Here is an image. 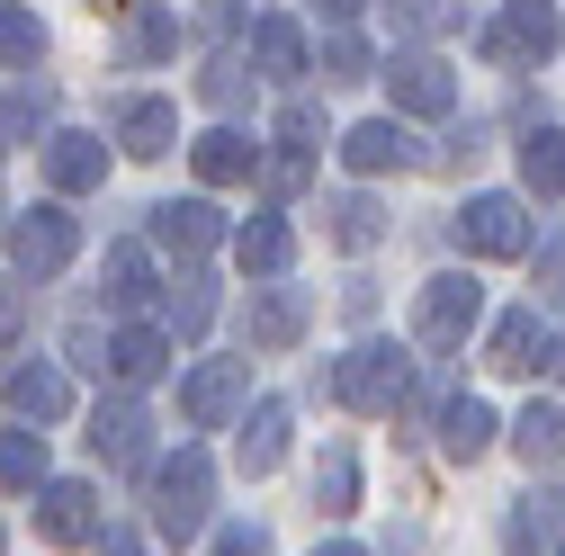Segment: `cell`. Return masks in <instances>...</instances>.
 Here are the masks:
<instances>
[{"label": "cell", "instance_id": "6da1fadb", "mask_svg": "<svg viewBox=\"0 0 565 556\" xmlns=\"http://www.w3.org/2000/svg\"><path fill=\"white\" fill-rule=\"evenodd\" d=\"M206 503H216V458H206V449L153 458V538L189 547V538L206 530Z\"/></svg>", "mask_w": 565, "mask_h": 556}, {"label": "cell", "instance_id": "7a4b0ae2", "mask_svg": "<svg viewBox=\"0 0 565 556\" xmlns=\"http://www.w3.org/2000/svg\"><path fill=\"white\" fill-rule=\"evenodd\" d=\"M458 243H467L476 260H530V252H539V216H530L521 197L484 189V197L458 206Z\"/></svg>", "mask_w": 565, "mask_h": 556}, {"label": "cell", "instance_id": "3957f363", "mask_svg": "<svg viewBox=\"0 0 565 556\" xmlns=\"http://www.w3.org/2000/svg\"><path fill=\"white\" fill-rule=\"evenodd\" d=\"M332 404L350 413H404V351L395 341H360L332 360Z\"/></svg>", "mask_w": 565, "mask_h": 556}, {"label": "cell", "instance_id": "277c9868", "mask_svg": "<svg viewBox=\"0 0 565 556\" xmlns=\"http://www.w3.org/2000/svg\"><path fill=\"white\" fill-rule=\"evenodd\" d=\"M476 314H484V288L467 269H440V278H422V297H413V341L422 351H458L476 332Z\"/></svg>", "mask_w": 565, "mask_h": 556}, {"label": "cell", "instance_id": "5b68a950", "mask_svg": "<svg viewBox=\"0 0 565 556\" xmlns=\"http://www.w3.org/2000/svg\"><path fill=\"white\" fill-rule=\"evenodd\" d=\"M243 404H252V360H198L180 377V413H189L198 431H225Z\"/></svg>", "mask_w": 565, "mask_h": 556}, {"label": "cell", "instance_id": "8992f818", "mask_svg": "<svg viewBox=\"0 0 565 556\" xmlns=\"http://www.w3.org/2000/svg\"><path fill=\"white\" fill-rule=\"evenodd\" d=\"M90 449H99V467H117V475H153V423H145V404H135V395L99 404V413H90Z\"/></svg>", "mask_w": 565, "mask_h": 556}, {"label": "cell", "instance_id": "52a82bcc", "mask_svg": "<svg viewBox=\"0 0 565 556\" xmlns=\"http://www.w3.org/2000/svg\"><path fill=\"white\" fill-rule=\"evenodd\" d=\"M73 252H82V225L63 216V206H28V216L10 225V260H19L28 278H54V269H73Z\"/></svg>", "mask_w": 565, "mask_h": 556}, {"label": "cell", "instance_id": "ba28073f", "mask_svg": "<svg viewBox=\"0 0 565 556\" xmlns=\"http://www.w3.org/2000/svg\"><path fill=\"white\" fill-rule=\"evenodd\" d=\"M36 538H45V547H90V538H99V494H90L82 475L36 484Z\"/></svg>", "mask_w": 565, "mask_h": 556}, {"label": "cell", "instance_id": "9c48e42d", "mask_svg": "<svg viewBox=\"0 0 565 556\" xmlns=\"http://www.w3.org/2000/svg\"><path fill=\"white\" fill-rule=\"evenodd\" d=\"M484 54H493V63H539V54H556V0H512V10L484 28Z\"/></svg>", "mask_w": 565, "mask_h": 556}, {"label": "cell", "instance_id": "30bf717a", "mask_svg": "<svg viewBox=\"0 0 565 556\" xmlns=\"http://www.w3.org/2000/svg\"><path fill=\"white\" fill-rule=\"evenodd\" d=\"M386 90H395L404 117H449V108H458V82H449L440 54H395V63H386Z\"/></svg>", "mask_w": 565, "mask_h": 556}, {"label": "cell", "instance_id": "8fae6325", "mask_svg": "<svg viewBox=\"0 0 565 556\" xmlns=\"http://www.w3.org/2000/svg\"><path fill=\"white\" fill-rule=\"evenodd\" d=\"M422 153H413V135L395 126V117H369V126H350L341 135V171H360V180H377V171H413Z\"/></svg>", "mask_w": 565, "mask_h": 556}, {"label": "cell", "instance_id": "7c38bea8", "mask_svg": "<svg viewBox=\"0 0 565 556\" xmlns=\"http://www.w3.org/2000/svg\"><path fill=\"white\" fill-rule=\"evenodd\" d=\"M45 180H54L63 197H82V189H99V180H108V145H99V135H82V126H63V135H45Z\"/></svg>", "mask_w": 565, "mask_h": 556}, {"label": "cell", "instance_id": "4fadbf2b", "mask_svg": "<svg viewBox=\"0 0 565 556\" xmlns=\"http://www.w3.org/2000/svg\"><path fill=\"white\" fill-rule=\"evenodd\" d=\"M153 243L180 252V260H198V252L225 243V216H216L206 197H171V206H153Z\"/></svg>", "mask_w": 565, "mask_h": 556}, {"label": "cell", "instance_id": "5bb4252c", "mask_svg": "<svg viewBox=\"0 0 565 556\" xmlns=\"http://www.w3.org/2000/svg\"><path fill=\"white\" fill-rule=\"evenodd\" d=\"M315 323V297L306 288H260L252 297V351H297Z\"/></svg>", "mask_w": 565, "mask_h": 556}, {"label": "cell", "instance_id": "9a60e30c", "mask_svg": "<svg viewBox=\"0 0 565 556\" xmlns=\"http://www.w3.org/2000/svg\"><path fill=\"white\" fill-rule=\"evenodd\" d=\"M547 351H556V341L539 332V306H521V314H503V323H493V341H484V368H493V377H530Z\"/></svg>", "mask_w": 565, "mask_h": 556}, {"label": "cell", "instance_id": "2e32d148", "mask_svg": "<svg viewBox=\"0 0 565 556\" xmlns=\"http://www.w3.org/2000/svg\"><path fill=\"white\" fill-rule=\"evenodd\" d=\"M189 162H198L206 189H243V180L260 171V145H252V135H234V126H206L198 145H189Z\"/></svg>", "mask_w": 565, "mask_h": 556}, {"label": "cell", "instance_id": "e0dca14e", "mask_svg": "<svg viewBox=\"0 0 565 556\" xmlns=\"http://www.w3.org/2000/svg\"><path fill=\"white\" fill-rule=\"evenodd\" d=\"M117 145H126L135 162L171 153V145H180V108H171V99H126V108H117Z\"/></svg>", "mask_w": 565, "mask_h": 556}, {"label": "cell", "instance_id": "ac0fdd59", "mask_svg": "<svg viewBox=\"0 0 565 556\" xmlns=\"http://www.w3.org/2000/svg\"><path fill=\"white\" fill-rule=\"evenodd\" d=\"M162 368H171V332H162V323H126L117 351H108V377H117V386H153Z\"/></svg>", "mask_w": 565, "mask_h": 556}, {"label": "cell", "instance_id": "d6986e66", "mask_svg": "<svg viewBox=\"0 0 565 556\" xmlns=\"http://www.w3.org/2000/svg\"><path fill=\"white\" fill-rule=\"evenodd\" d=\"M10 413H19V423H63V413H73V377H63V368H10Z\"/></svg>", "mask_w": 565, "mask_h": 556}, {"label": "cell", "instance_id": "ffe728a7", "mask_svg": "<svg viewBox=\"0 0 565 556\" xmlns=\"http://www.w3.org/2000/svg\"><path fill=\"white\" fill-rule=\"evenodd\" d=\"M162 288H171V278H153V252H145V243H117V252H108V306H117V314H145Z\"/></svg>", "mask_w": 565, "mask_h": 556}, {"label": "cell", "instance_id": "44dd1931", "mask_svg": "<svg viewBox=\"0 0 565 556\" xmlns=\"http://www.w3.org/2000/svg\"><path fill=\"white\" fill-rule=\"evenodd\" d=\"M440 449H449L458 467H476V458L493 449V404H484V395H449V404H440Z\"/></svg>", "mask_w": 565, "mask_h": 556}, {"label": "cell", "instance_id": "7402d4cb", "mask_svg": "<svg viewBox=\"0 0 565 556\" xmlns=\"http://www.w3.org/2000/svg\"><path fill=\"white\" fill-rule=\"evenodd\" d=\"M234 260H243V278H288V260H297V234L278 225V216H252V225L234 234Z\"/></svg>", "mask_w": 565, "mask_h": 556}, {"label": "cell", "instance_id": "603a6c76", "mask_svg": "<svg viewBox=\"0 0 565 556\" xmlns=\"http://www.w3.org/2000/svg\"><path fill=\"white\" fill-rule=\"evenodd\" d=\"M252 63H260L269 82H297V73H315L306 28H297V19H260V28H252Z\"/></svg>", "mask_w": 565, "mask_h": 556}, {"label": "cell", "instance_id": "cb8c5ba5", "mask_svg": "<svg viewBox=\"0 0 565 556\" xmlns=\"http://www.w3.org/2000/svg\"><path fill=\"white\" fill-rule=\"evenodd\" d=\"M234 458H243V475H269L278 458H288V404H252V423H243V440H234Z\"/></svg>", "mask_w": 565, "mask_h": 556}, {"label": "cell", "instance_id": "d4e9b609", "mask_svg": "<svg viewBox=\"0 0 565 556\" xmlns=\"http://www.w3.org/2000/svg\"><path fill=\"white\" fill-rule=\"evenodd\" d=\"M180 45V10L171 0H126V54L135 63H162Z\"/></svg>", "mask_w": 565, "mask_h": 556}, {"label": "cell", "instance_id": "484cf974", "mask_svg": "<svg viewBox=\"0 0 565 556\" xmlns=\"http://www.w3.org/2000/svg\"><path fill=\"white\" fill-rule=\"evenodd\" d=\"M206 323H216V288H206V269H180V278H171V297H162V332L198 341Z\"/></svg>", "mask_w": 565, "mask_h": 556}, {"label": "cell", "instance_id": "4316f807", "mask_svg": "<svg viewBox=\"0 0 565 556\" xmlns=\"http://www.w3.org/2000/svg\"><path fill=\"white\" fill-rule=\"evenodd\" d=\"M323 216H332V243H341V252H377V243H386V206H377L369 189H350V197H332Z\"/></svg>", "mask_w": 565, "mask_h": 556}, {"label": "cell", "instance_id": "83f0119b", "mask_svg": "<svg viewBox=\"0 0 565 556\" xmlns=\"http://www.w3.org/2000/svg\"><path fill=\"white\" fill-rule=\"evenodd\" d=\"M556 547H565V503L556 494H530L512 512V556H556Z\"/></svg>", "mask_w": 565, "mask_h": 556}, {"label": "cell", "instance_id": "f1b7e54d", "mask_svg": "<svg viewBox=\"0 0 565 556\" xmlns=\"http://www.w3.org/2000/svg\"><path fill=\"white\" fill-rule=\"evenodd\" d=\"M521 180H530L539 197H565V135H556V126H530V135H521Z\"/></svg>", "mask_w": 565, "mask_h": 556}, {"label": "cell", "instance_id": "f546056e", "mask_svg": "<svg viewBox=\"0 0 565 556\" xmlns=\"http://www.w3.org/2000/svg\"><path fill=\"white\" fill-rule=\"evenodd\" d=\"M0 484L10 494H36L45 484V431H0Z\"/></svg>", "mask_w": 565, "mask_h": 556}, {"label": "cell", "instance_id": "4dcf8cb0", "mask_svg": "<svg viewBox=\"0 0 565 556\" xmlns=\"http://www.w3.org/2000/svg\"><path fill=\"white\" fill-rule=\"evenodd\" d=\"M512 449H521L530 467H556V458H565V413H547V404H530L521 423H512Z\"/></svg>", "mask_w": 565, "mask_h": 556}, {"label": "cell", "instance_id": "1f68e13d", "mask_svg": "<svg viewBox=\"0 0 565 556\" xmlns=\"http://www.w3.org/2000/svg\"><path fill=\"white\" fill-rule=\"evenodd\" d=\"M315 503L341 521V512H360V458H350V449H332L323 467H315Z\"/></svg>", "mask_w": 565, "mask_h": 556}, {"label": "cell", "instance_id": "d6a6232c", "mask_svg": "<svg viewBox=\"0 0 565 556\" xmlns=\"http://www.w3.org/2000/svg\"><path fill=\"white\" fill-rule=\"evenodd\" d=\"M395 36H449L458 28V0H386Z\"/></svg>", "mask_w": 565, "mask_h": 556}, {"label": "cell", "instance_id": "836d02e7", "mask_svg": "<svg viewBox=\"0 0 565 556\" xmlns=\"http://www.w3.org/2000/svg\"><path fill=\"white\" fill-rule=\"evenodd\" d=\"M315 73H323V82H369V36L332 28V36H323V54H315Z\"/></svg>", "mask_w": 565, "mask_h": 556}, {"label": "cell", "instance_id": "e575fe53", "mask_svg": "<svg viewBox=\"0 0 565 556\" xmlns=\"http://www.w3.org/2000/svg\"><path fill=\"white\" fill-rule=\"evenodd\" d=\"M306 180H315V145H278V153L260 162V189H269V197H297Z\"/></svg>", "mask_w": 565, "mask_h": 556}, {"label": "cell", "instance_id": "d590c367", "mask_svg": "<svg viewBox=\"0 0 565 556\" xmlns=\"http://www.w3.org/2000/svg\"><path fill=\"white\" fill-rule=\"evenodd\" d=\"M45 54V19L36 10H0V63H36Z\"/></svg>", "mask_w": 565, "mask_h": 556}, {"label": "cell", "instance_id": "8d00e7d4", "mask_svg": "<svg viewBox=\"0 0 565 556\" xmlns=\"http://www.w3.org/2000/svg\"><path fill=\"white\" fill-rule=\"evenodd\" d=\"M198 99H206V108H243V99H252V82H243V63H206V82H198Z\"/></svg>", "mask_w": 565, "mask_h": 556}, {"label": "cell", "instance_id": "74e56055", "mask_svg": "<svg viewBox=\"0 0 565 556\" xmlns=\"http://www.w3.org/2000/svg\"><path fill=\"white\" fill-rule=\"evenodd\" d=\"M45 126V90H19V99H0V145H19V135Z\"/></svg>", "mask_w": 565, "mask_h": 556}, {"label": "cell", "instance_id": "f35d334b", "mask_svg": "<svg viewBox=\"0 0 565 556\" xmlns=\"http://www.w3.org/2000/svg\"><path fill=\"white\" fill-rule=\"evenodd\" d=\"M206 556H269V530L260 521H225L216 538H206Z\"/></svg>", "mask_w": 565, "mask_h": 556}, {"label": "cell", "instance_id": "ab89813d", "mask_svg": "<svg viewBox=\"0 0 565 556\" xmlns=\"http://www.w3.org/2000/svg\"><path fill=\"white\" fill-rule=\"evenodd\" d=\"M108 351H117V341H108L99 323H82V332H73V368H99V377H108Z\"/></svg>", "mask_w": 565, "mask_h": 556}, {"label": "cell", "instance_id": "60d3db41", "mask_svg": "<svg viewBox=\"0 0 565 556\" xmlns=\"http://www.w3.org/2000/svg\"><path fill=\"white\" fill-rule=\"evenodd\" d=\"M19 323H28V288H19V278H0V341H19Z\"/></svg>", "mask_w": 565, "mask_h": 556}, {"label": "cell", "instance_id": "b9f144b4", "mask_svg": "<svg viewBox=\"0 0 565 556\" xmlns=\"http://www.w3.org/2000/svg\"><path fill=\"white\" fill-rule=\"evenodd\" d=\"M539 297H565V243H539Z\"/></svg>", "mask_w": 565, "mask_h": 556}, {"label": "cell", "instance_id": "7bdbcfd3", "mask_svg": "<svg viewBox=\"0 0 565 556\" xmlns=\"http://www.w3.org/2000/svg\"><path fill=\"white\" fill-rule=\"evenodd\" d=\"M315 10H323L332 28H350V19H360V10H369V0H315Z\"/></svg>", "mask_w": 565, "mask_h": 556}, {"label": "cell", "instance_id": "ee69618b", "mask_svg": "<svg viewBox=\"0 0 565 556\" xmlns=\"http://www.w3.org/2000/svg\"><path fill=\"white\" fill-rule=\"evenodd\" d=\"M99 556H145V547H135V538H117V530H108V538H99Z\"/></svg>", "mask_w": 565, "mask_h": 556}, {"label": "cell", "instance_id": "f6af8a7d", "mask_svg": "<svg viewBox=\"0 0 565 556\" xmlns=\"http://www.w3.org/2000/svg\"><path fill=\"white\" fill-rule=\"evenodd\" d=\"M547 368H556V377H565V332H556V351H547Z\"/></svg>", "mask_w": 565, "mask_h": 556}, {"label": "cell", "instance_id": "bcb514c9", "mask_svg": "<svg viewBox=\"0 0 565 556\" xmlns=\"http://www.w3.org/2000/svg\"><path fill=\"white\" fill-rule=\"evenodd\" d=\"M315 556H369V547H350V538H341V547H315Z\"/></svg>", "mask_w": 565, "mask_h": 556}, {"label": "cell", "instance_id": "7dc6e473", "mask_svg": "<svg viewBox=\"0 0 565 556\" xmlns=\"http://www.w3.org/2000/svg\"><path fill=\"white\" fill-rule=\"evenodd\" d=\"M0 547H10V538H0Z\"/></svg>", "mask_w": 565, "mask_h": 556}, {"label": "cell", "instance_id": "c3c4849f", "mask_svg": "<svg viewBox=\"0 0 565 556\" xmlns=\"http://www.w3.org/2000/svg\"><path fill=\"white\" fill-rule=\"evenodd\" d=\"M556 556H565V547H556Z\"/></svg>", "mask_w": 565, "mask_h": 556}]
</instances>
